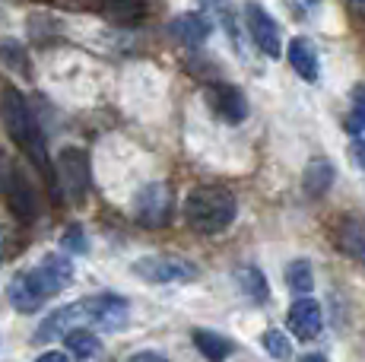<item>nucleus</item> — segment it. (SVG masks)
I'll use <instances>...</instances> for the list:
<instances>
[{
  "label": "nucleus",
  "instance_id": "nucleus-1",
  "mask_svg": "<svg viewBox=\"0 0 365 362\" xmlns=\"http://www.w3.org/2000/svg\"><path fill=\"white\" fill-rule=\"evenodd\" d=\"M0 118H4V128L10 134V140L38 165L41 172L51 175V162H48V150H45V137L38 130V121H35L29 102L19 89H6L0 95Z\"/></svg>",
  "mask_w": 365,
  "mask_h": 362
},
{
  "label": "nucleus",
  "instance_id": "nucleus-2",
  "mask_svg": "<svg viewBox=\"0 0 365 362\" xmlns=\"http://www.w3.org/2000/svg\"><path fill=\"white\" fill-rule=\"evenodd\" d=\"M238 200L232 191L220 185H200L187 194L185 200V219L194 232L200 235H220L235 222Z\"/></svg>",
  "mask_w": 365,
  "mask_h": 362
},
{
  "label": "nucleus",
  "instance_id": "nucleus-3",
  "mask_svg": "<svg viewBox=\"0 0 365 362\" xmlns=\"http://www.w3.org/2000/svg\"><path fill=\"white\" fill-rule=\"evenodd\" d=\"M0 197L10 207L13 217H19L23 222L35 219V191L32 181L26 178V172L19 169V162L10 156L6 150H0Z\"/></svg>",
  "mask_w": 365,
  "mask_h": 362
},
{
  "label": "nucleus",
  "instance_id": "nucleus-4",
  "mask_svg": "<svg viewBox=\"0 0 365 362\" xmlns=\"http://www.w3.org/2000/svg\"><path fill=\"white\" fill-rule=\"evenodd\" d=\"M133 274L146 283L156 286H168V283H191L197 280V264H191L187 257L178 254H146L133 261Z\"/></svg>",
  "mask_w": 365,
  "mask_h": 362
},
{
  "label": "nucleus",
  "instance_id": "nucleus-5",
  "mask_svg": "<svg viewBox=\"0 0 365 362\" xmlns=\"http://www.w3.org/2000/svg\"><path fill=\"white\" fill-rule=\"evenodd\" d=\"M6 296H10V305L16 311H23V315H35V311H38L48 299L58 296V292H54V286L48 283V276L41 274V267L35 264V267L19 270V274L13 276L10 286H6Z\"/></svg>",
  "mask_w": 365,
  "mask_h": 362
},
{
  "label": "nucleus",
  "instance_id": "nucleus-6",
  "mask_svg": "<svg viewBox=\"0 0 365 362\" xmlns=\"http://www.w3.org/2000/svg\"><path fill=\"white\" fill-rule=\"evenodd\" d=\"M245 23H248V36L257 48L267 54V58L277 61L283 54V36H279V23L267 13L264 4L257 0H248L245 4Z\"/></svg>",
  "mask_w": 365,
  "mask_h": 362
},
{
  "label": "nucleus",
  "instance_id": "nucleus-7",
  "mask_svg": "<svg viewBox=\"0 0 365 362\" xmlns=\"http://www.w3.org/2000/svg\"><path fill=\"white\" fill-rule=\"evenodd\" d=\"M133 217L146 229L165 226L168 217H172V191L163 181H153V185L140 187V194L133 197Z\"/></svg>",
  "mask_w": 365,
  "mask_h": 362
},
{
  "label": "nucleus",
  "instance_id": "nucleus-8",
  "mask_svg": "<svg viewBox=\"0 0 365 362\" xmlns=\"http://www.w3.org/2000/svg\"><path fill=\"white\" fill-rule=\"evenodd\" d=\"M58 175H61L67 197L73 204H80L89 191V156L83 150H76V146H67L58 156Z\"/></svg>",
  "mask_w": 365,
  "mask_h": 362
},
{
  "label": "nucleus",
  "instance_id": "nucleus-9",
  "mask_svg": "<svg viewBox=\"0 0 365 362\" xmlns=\"http://www.w3.org/2000/svg\"><path fill=\"white\" fill-rule=\"evenodd\" d=\"M207 102L213 108V115L226 124H242L248 118V102H245L242 89L229 86V83H216L207 86Z\"/></svg>",
  "mask_w": 365,
  "mask_h": 362
},
{
  "label": "nucleus",
  "instance_id": "nucleus-10",
  "mask_svg": "<svg viewBox=\"0 0 365 362\" xmlns=\"http://www.w3.org/2000/svg\"><path fill=\"white\" fill-rule=\"evenodd\" d=\"M130 305L121 296H89V324L102 327V331H121L128 324Z\"/></svg>",
  "mask_w": 365,
  "mask_h": 362
},
{
  "label": "nucleus",
  "instance_id": "nucleus-11",
  "mask_svg": "<svg viewBox=\"0 0 365 362\" xmlns=\"http://www.w3.org/2000/svg\"><path fill=\"white\" fill-rule=\"evenodd\" d=\"M286 324H289L292 337L314 340L321 333V327H324V311H321V305L314 302L312 296H299L296 302H292L289 315H286Z\"/></svg>",
  "mask_w": 365,
  "mask_h": 362
},
{
  "label": "nucleus",
  "instance_id": "nucleus-12",
  "mask_svg": "<svg viewBox=\"0 0 365 362\" xmlns=\"http://www.w3.org/2000/svg\"><path fill=\"white\" fill-rule=\"evenodd\" d=\"M168 32H172L178 41H185V45H203V41L210 38V32H213V23L207 19V13H181V16H175L172 23H168Z\"/></svg>",
  "mask_w": 365,
  "mask_h": 362
},
{
  "label": "nucleus",
  "instance_id": "nucleus-13",
  "mask_svg": "<svg viewBox=\"0 0 365 362\" xmlns=\"http://www.w3.org/2000/svg\"><path fill=\"white\" fill-rule=\"evenodd\" d=\"M286 58H289L292 71H296L305 83H314L318 80V51H314L312 38L299 36L289 41V48H286Z\"/></svg>",
  "mask_w": 365,
  "mask_h": 362
},
{
  "label": "nucleus",
  "instance_id": "nucleus-14",
  "mask_svg": "<svg viewBox=\"0 0 365 362\" xmlns=\"http://www.w3.org/2000/svg\"><path fill=\"white\" fill-rule=\"evenodd\" d=\"M334 239H336V248H340L343 254L365 261V219L362 217H346L340 226H336Z\"/></svg>",
  "mask_w": 365,
  "mask_h": 362
},
{
  "label": "nucleus",
  "instance_id": "nucleus-15",
  "mask_svg": "<svg viewBox=\"0 0 365 362\" xmlns=\"http://www.w3.org/2000/svg\"><path fill=\"white\" fill-rule=\"evenodd\" d=\"M334 178H336L334 162L318 156V159H312V162L305 165V172H302V187L308 191V197H321V194L331 191Z\"/></svg>",
  "mask_w": 365,
  "mask_h": 362
},
{
  "label": "nucleus",
  "instance_id": "nucleus-16",
  "mask_svg": "<svg viewBox=\"0 0 365 362\" xmlns=\"http://www.w3.org/2000/svg\"><path fill=\"white\" fill-rule=\"evenodd\" d=\"M194 346H197L210 362H226L235 353V343L229 337H222V333H216V331H200V327L194 331Z\"/></svg>",
  "mask_w": 365,
  "mask_h": 362
},
{
  "label": "nucleus",
  "instance_id": "nucleus-17",
  "mask_svg": "<svg viewBox=\"0 0 365 362\" xmlns=\"http://www.w3.org/2000/svg\"><path fill=\"white\" fill-rule=\"evenodd\" d=\"M64 346L73 353L76 359H93V356H99L102 353L99 337H96L89 327H73V331H67L64 333Z\"/></svg>",
  "mask_w": 365,
  "mask_h": 362
},
{
  "label": "nucleus",
  "instance_id": "nucleus-18",
  "mask_svg": "<svg viewBox=\"0 0 365 362\" xmlns=\"http://www.w3.org/2000/svg\"><path fill=\"white\" fill-rule=\"evenodd\" d=\"M235 283L251 302H267L270 299V286H267V276L257 267H242L235 270Z\"/></svg>",
  "mask_w": 365,
  "mask_h": 362
},
{
  "label": "nucleus",
  "instance_id": "nucleus-19",
  "mask_svg": "<svg viewBox=\"0 0 365 362\" xmlns=\"http://www.w3.org/2000/svg\"><path fill=\"white\" fill-rule=\"evenodd\" d=\"M286 286H289V292H296V299L308 296V292L314 289L312 264H308V261H292L289 267H286Z\"/></svg>",
  "mask_w": 365,
  "mask_h": 362
},
{
  "label": "nucleus",
  "instance_id": "nucleus-20",
  "mask_svg": "<svg viewBox=\"0 0 365 362\" xmlns=\"http://www.w3.org/2000/svg\"><path fill=\"white\" fill-rule=\"evenodd\" d=\"M102 10L108 13L115 23H124V26H133L140 16H143L140 0H102Z\"/></svg>",
  "mask_w": 365,
  "mask_h": 362
},
{
  "label": "nucleus",
  "instance_id": "nucleus-21",
  "mask_svg": "<svg viewBox=\"0 0 365 362\" xmlns=\"http://www.w3.org/2000/svg\"><path fill=\"white\" fill-rule=\"evenodd\" d=\"M353 111H349V134H362L365 130V83H356L353 86Z\"/></svg>",
  "mask_w": 365,
  "mask_h": 362
},
{
  "label": "nucleus",
  "instance_id": "nucleus-22",
  "mask_svg": "<svg viewBox=\"0 0 365 362\" xmlns=\"http://www.w3.org/2000/svg\"><path fill=\"white\" fill-rule=\"evenodd\" d=\"M61 248H64L67 254H86L89 245H86V232H83V226L70 222L64 232H61Z\"/></svg>",
  "mask_w": 365,
  "mask_h": 362
},
{
  "label": "nucleus",
  "instance_id": "nucleus-23",
  "mask_svg": "<svg viewBox=\"0 0 365 362\" xmlns=\"http://www.w3.org/2000/svg\"><path fill=\"white\" fill-rule=\"evenodd\" d=\"M261 343H264V350L270 353L273 359H289V340H286V333L283 331H264V337H261Z\"/></svg>",
  "mask_w": 365,
  "mask_h": 362
},
{
  "label": "nucleus",
  "instance_id": "nucleus-24",
  "mask_svg": "<svg viewBox=\"0 0 365 362\" xmlns=\"http://www.w3.org/2000/svg\"><path fill=\"white\" fill-rule=\"evenodd\" d=\"M349 159H353V165H359L365 172V137L362 134H353V140H349Z\"/></svg>",
  "mask_w": 365,
  "mask_h": 362
},
{
  "label": "nucleus",
  "instance_id": "nucleus-25",
  "mask_svg": "<svg viewBox=\"0 0 365 362\" xmlns=\"http://www.w3.org/2000/svg\"><path fill=\"white\" fill-rule=\"evenodd\" d=\"M128 362H165V356L163 353H156V350H143V353H133Z\"/></svg>",
  "mask_w": 365,
  "mask_h": 362
},
{
  "label": "nucleus",
  "instance_id": "nucleus-26",
  "mask_svg": "<svg viewBox=\"0 0 365 362\" xmlns=\"http://www.w3.org/2000/svg\"><path fill=\"white\" fill-rule=\"evenodd\" d=\"M35 362H70V359H67V353H61V350H48V353H41Z\"/></svg>",
  "mask_w": 365,
  "mask_h": 362
},
{
  "label": "nucleus",
  "instance_id": "nucleus-27",
  "mask_svg": "<svg viewBox=\"0 0 365 362\" xmlns=\"http://www.w3.org/2000/svg\"><path fill=\"white\" fill-rule=\"evenodd\" d=\"M299 362H327V356H321V353H308V356H302Z\"/></svg>",
  "mask_w": 365,
  "mask_h": 362
},
{
  "label": "nucleus",
  "instance_id": "nucleus-28",
  "mask_svg": "<svg viewBox=\"0 0 365 362\" xmlns=\"http://www.w3.org/2000/svg\"><path fill=\"white\" fill-rule=\"evenodd\" d=\"M4 254H6V232L0 229V261H4Z\"/></svg>",
  "mask_w": 365,
  "mask_h": 362
}]
</instances>
